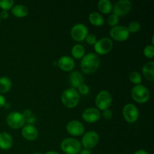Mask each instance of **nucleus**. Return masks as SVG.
I'll return each mask as SVG.
<instances>
[{
    "mask_svg": "<svg viewBox=\"0 0 154 154\" xmlns=\"http://www.w3.org/2000/svg\"><path fill=\"white\" fill-rule=\"evenodd\" d=\"M109 34L114 40L117 42H124L129 37V32L128 31L127 27L122 25H117L116 26L111 27L109 31Z\"/></svg>",
    "mask_w": 154,
    "mask_h": 154,
    "instance_id": "obj_10",
    "label": "nucleus"
},
{
    "mask_svg": "<svg viewBox=\"0 0 154 154\" xmlns=\"http://www.w3.org/2000/svg\"><path fill=\"white\" fill-rule=\"evenodd\" d=\"M99 10L103 14H109L112 11L113 5L110 0H99L97 3Z\"/></svg>",
    "mask_w": 154,
    "mask_h": 154,
    "instance_id": "obj_22",
    "label": "nucleus"
},
{
    "mask_svg": "<svg viewBox=\"0 0 154 154\" xmlns=\"http://www.w3.org/2000/svg\"><path fill=\"white\" fill-rule=\"evenodd\" d=\"M23 115L24 118L27 119V118H29V117H30L32 116V113L31 110L26 109L25 111H23Z\"/></svg>",
    "mask_w": 154,
    "mask_h": 154,
    "instance_id": "obj_33",
    "label": "nucleus"
},
{
    "mask_svg": "<svg viewBox=\"0 0 154 154\" xmlns=\"http://www.w3.org/2000/svg\"><path fill=\"white\" fill-rule=\"evenodd\" d=\"M72 54L75 58L82 59L85 55V48L81 44H76L72 47Z\"/></svg>",
    "mask_w": 154,
    "mask_h": 154,
    "instance_id": "obj_24",
    "label": "nucleus"
},
{
    "mask_svg": "<svg viewBox=\"0 0 154 154\" xmlns=\"http://www.w3.org/2000/svg\"><path fill=\"white\" fill-rule=\"evenodd\" d=\"M6 123L9 127L12 129H20L25 125L26 119L22 113L18 111H12L8 114L6 117Z\"/></svg>",
    "mask_w": 154,
    "mask_h": 154,
    "instance_id": "obj_6",
    "label": "nucleus"
},
{
    "mask_svg": "<svg viewBox=\"0 0 154 154\" xmlns=\"http://www.w3.org/2000/svg\"><path fill=\"white\" fill-rule=\"evenodd\" d=\"M78 154H92L91 151L90 150H87V149H83L80 151V153Z\"/></svg>",
    "mask_w": 154,
    "mask_h": 154,
    "instance_id": "obj_37",
    "label": "nucleus"
},
{
    "mask_svg": "<svg viewBox=\"0 0 154 154\" xmlns=\"http://www.w3.org/2000/svg\"><path fill=\"white\" fill-rule=\"evenodd\" d=\"M35 117H34V116H32V117H29V118L26 119V122H27V124H31V125H33V123L35 122Z\"/></svg>",
    "mask_w": 154,
    "mask_h": 154,
    "instance_id": "obj_35",
    "label": "nucleus"
},
{
    "mask_svg": "<svg viewBox=\"0 0 154 154\" xmlns=\"http://www.w3.org/2000/svg\"><path fill=\"white\" fill-rule=\"evenodd\" d=\"M131 96L138 103H146L150 99V93L145 86L138 84L132 88Z\"/></svg>",
    "mask_w": 154,
    "mask_h": 154,
    "instance_id": "obj_3",
    "label": "nucleus"
},
{
    "mask_svg": "<svg viewBox=\"0 0 154 154\" xmlns=\"http://www.w3.org/2000/svg\"><path fill=\"white\" fill-rule=\"evenodd\" d=\"M86 42L87 44L90 45H94L96 44L97 38H96V36L93 34H88L86 37Z\"/></svg>",
    "mask_w": 154,
    "mask_h": 154,
    "instance_id": "obj_31",
    "label": "nucleus"
},
{
    "mask_svg": "<svg viewBox=\"0 0 154 154\" xmlns=\"http://www.w3.org/2000/svg\"><path fill=\"white\" fill-rule=\"evenodd\" d=\"M88 35V28L84 23H77L72 26L71 29V35L74 40L82 42Z\"/></svg>",
    "mask_w": 154,
    "mask_h": 154,
    "instance_id": "obj_12",
    "label": "nucleus"
},
{
    "mask_svg": "<svg viewBox=\"0 0 154 154\" xmlns=\"http://www.w3.org/2000/svg\"><path fill=\"white\" fill-rule=\"evenodd\" d=\"M66 130L72 136H81L84 134L85 128L81 121L73 120L67 123Z\"/></svg>",
    "mask_w": 154,
    "mask_h": 154,
    "instance_id": "obj_13",
    "label": "nucleus"
},
{
    "mask_svg": "<svg viewBox=\"0 0 154 154\" xmlns=\"http://www.w3.org/2000/svg\"><path fill=\"white\" fill-rule=\"evenodd\" d=\"M99 141V135L96 131H89L84 134L81 139V145L84 149L90 150L96 147Z\"/></svg>",
    "mask_w": 154,
    "mask_h": 154,
    "instance_id": "obj_7",
    "label": "nucleus"
},
{
    "mask_svg": "<svg viewBox=\"0 0 154 154\" xmlns=\"http://www.w3.org/2000/svg\"><path fill=\"white\" fill-rule=\"evenodd\" d=\"M6 103V99L2 94H0V108L5 106Z\"/></svg>",
    "mask_w": 154,
    "mask_h": 154,
    "instance_id": "obj_36",
    "label": "nucleus"
},
{
    "mask_svg": "<svg viewBox=\"0 0 154 154\" xmlns=\"http://www.w3.org/2000/svg\"><path fill=\"white\" fill-rule=\"evenodd\" d=\"M102 114L100 111L96 108L90 107L87 108L83 111L82 113V118L84 119V121L90 123H93L97 122L100 119Z\"/></svg>",
    "mask_w": 154,
    "mask_h": 154,
    "instance_id": "obj_14",
    "label": "nucleus"
},
{
    "mask_svg": "<svg viewBox=\"0 0 154 154\" xmlns=\"http://www.w3.org/2000/svg\"><path fill=\"white\" fill-rule=\"evenodd\" d=\"M100 65L99 56L94 53H89L83 57L81 61V69L84 74H93L97 71Z\"/></svg>",
    "mask_w": 154,
    "mask_h": 154,
    "instance_id": "obj_1",
    "label": "nucleus"
},
{
    "mask_svg": "<svg viewBox=\"0 0 154 154\" xmlns=\"http://www.w3.org/2000/svg\"><path fill=\"white\" fill-rule=\"evenodd\" d=\"M119 21H120L119 17L113 13L109 15V17H108V20H107V22H108V25L111 27L116 26L118 25Z\"/></svg>",
    "mask_w": 154,
    "mask_h": 154,
    "instance_id": "obj_28",
    "label": "nucleus"
},
{
    "mask_svg": "<svg viewBox=\"0 0 154 154\" xmlns=\"http://www.w3.org/2000/svg\"><path fill=\"white\" fill-rule=\"evenodd\" d=\"M61 101L65 107L73 108L77 106L80 101V94L78 90L72 87L65 90L61 95Z\"/></svg>",
    "mask_w": 154,
    "mask_h": 154,
    "instance_id": "obj_2",
    "label": "nucleus"
},
{
    "mask_svg": "<svg viewBox=\"0 0 154 154\" xmlns=\"http://www.w3.org/2000/svg\"><path fill=\"white\" fill-rule=\"evenodd\" d=\"M12 82L8 77H0V93H8L11 89Z\"/></svg>",
    "mask_w": 154,
    "mask_h": 154,
    "instance_id": "obj_23",
    "label": "nucleus"
},
{
    "mask_svg": "<svg viewBox=\"0 0 154 154\" xmlns=\"http://www.w3.org/2000/svg\"><path fill=\"white\" fill-rule=\"evenodd\" d=\"M89 20L93 26H101L105 23V20L102 15L97 11H93L90 14Z\"/></svg>",
    "mask_w": 154,
    "mask_h": 154,
    "instance_id": "obj_21",
    "label": "nucleus"
},
{
    "mask_svg": "<svg viewBox=\"0 0 154 154\" xmlns=\"http://www.w3.org/2000/svg\"><path fill=\"white\" fill-rule=\"evenodd\" d=\"M134 154H149L145 150H138Z\"/></svg>",
    "mask_w": 154,
    "mask_h": 154,
    "instance_id": "obj_38",
    "label": "nucleus"
},
{
    "mask_svg": "<svg viewBox=\"0 0 154 154\" xmlns=\"http://www.w3.org/2000/svg\"><path fill=\"white\" fill-rule=\"evenodd\" d=\"M69 83L72 85V88H78L81 84H84V76L78 71H74L70 74Z\"/></svg>",
    "mask_w": 154,
    "mask_h": 154,
    "instance_id": "obj_18",
    "label": "nucleus"
},
{
    "mask_svg": "<svg viewBox=\"0 0 154 154\" xmlns=\"http://www.w3.org/2000/svg\"><path fill=\"white\" fill-rule=\"evenodd\" d=\"M11 13L17 17H23L29 14V8L25 5H15L11 8Z\"/></svg>",
    "mask_w": 154,
    "mask_h": 154,
    "instance_id": "obj_20",
    "label": "nucleus"
},
{
    "mask_svg": "<svg viewBox=\"0 0 154 154\" xmlns=\"http://www.w3.org/2000/svg\"><path fill=\"white\" fill-rule=\"evenodd\" d=\"M32 154H42V153H40V152H35V153H33Z\"/></svg>",
    "mask_w": 154,
    "mask_h": 154,
    "instance_id": "obj_40",
    "label": "nucleus"
},
{
    "mask_svg": "<svg viewBox=\"0 0 154 154\" xmlns=\"http://www.w3.org/2000/svg\"><path fill=\"white\" fill-rule=\"evenodd\" d=\"M14 5V0H0V8L2 10L8 11Z\"/></svg>",
    "mask_w": 154,
    "mask_h": 154,
    "instance_id": "obj_27",
    "label": "nucleus"
},
{
    "mask_svg": "<svg viewBox=\"0 0 154 154\" xmlns=\"http://www.w3.org/2000/svg\"><path fill=\"white\" fill-rule=\"evenodd\" d=\"M0 21H1V17H0Z\"/></svg>",
    "mask_w": 154,
    "mask_h": 154,
    "instance_id": "obj_41",
    "label": "nucleus"
},
{
    "mask_svg": "<svg viewBox=\"0 0 154 154\" xmlns=\"http://www.w3.org/2000/svg\"><path fill=\"white\" fill-rule=\"evenodd\" d=\"M45 154H60L57 151H54V150H50V151L46 152Z\"/></svg>",
    "mask_w": 154,
    "mask_h": 154,
    "instance_id": "obj_39",
    "label": "nucleus"
},
{
    "mask_svg": "<svg viewBox=\"0 0 154 154\" xmlns=\"http://www.w3.org/2000/svg\"><path fill=\"white\" fill-rule=\"evenodd\" d=\"M78 93L81 95H87L90 93V88H89L88 86L85 84H81V85L78 87Z\"/></svg>",
    "mask_w": 154,
    "mask_h": 154,
    "instance_id": "obj_30",
    "label": "nucleus"
},
{
    "mask_svg": "<svg viewBox=\"0 0 154 154\" xmlns=\"http://www.w3.org/2000/svg\"><path fill=\"white\" fill-rule=\"evenodd\" d=\"M141 29V24H140L139 22L138 21H132L129 23L127 26V29L128 31L129 32V33H135L138 32V31Z\"/></svg>",
    "mask_w": 154,
    "mask_h": 154,
    "instance_id": "obj_26",
    "label": "nucleus"
},
{
    "mask_svg": "<svg viewBox=\"0 0 154 154\" xmlns=\"http://www.w3.org/2000/svg\"><path fill=\"white\" fill-rule=\"evenodd\" d=\"M9 13L8 11L5 10H2L1 12H0V17H1V19L3 18V19H7L8 17Z\"/></svg>",
    "mask_w": 154,
    "mask_h": 154,
    "instance_id": "obj_34",
    "label": "nucleus"
},
{
    "mask_svg": "<svg viewBox=\"0 0 154 154\" xmlns=\"http://www.w3.org/2000/svg\"><path fill=\"white\" fill-rule=\"evenodd\" d=\"M114 44L109 38H102L96 41L94 45V49L96 54L99 55H105L108 54L112 50Z\"/></svg>",
    "mask_w": 154,
    "mask_h": 154,
    "instance_id": "obj_9",
    "label": "nucleus"
},
{
    "mask_svg": "<svg viewBox=\"0 0 154 154\" xmlns=\"http://www.w3.org/2000/svg\"><path fill=\"white\" fill-rule=\"evenodd\" d=\"M81 142L74 138H66L60 144L61 150L66 154H78L81 150Z\"/></svg>",
    "mask_w": 154,
    "mask_h": 154,
    "instance_id": "obj_4",
    "label": "nucleus"
},
{
    "mask_svg": "<svg viewBox=\"0 0 154 154\" xmlns=\"http://www.w3.org/2000/svg\"><path fill=\"white\" fill-rule=\"evenodd\" d=\"M142 73L147 80L153 81L154 80V62L150 61L146 63L142 68Z\"/></svg>",
    "mask_w": 154,
    "mask_h": 154,
    "instance_id": "obj_19",
    "label": "nucleus"
},
{
    "mask_svg": "<svg viewBox=\"0 0 154 154\" xmlns=\"http://www.w3.org/2000/svg\"><path fill=\"white\" fill-rule=\"evenodd\" d=\"M13 146V138L9 133L5 132H0V148L7 150Z\"/></svg>",
    "mask_w": 154,
    "mask_h": 154,
    "instance_id": "obj_17",
    "label": "nucleus"
},
{
    "mask_svg": "<svg viewBox=\"0 0 154 154\" xmlns=\"http://www.w3.org/2000/svg\"><path fill=\"white\" fill-rule=\"evenodd\" d=\"M132 9V2L129 0H119L113 5V14L118 17L127 14Z\"/></svg>",
    "mask_w": 154,
    "mask_h": 154,
    "instance_id": "obj_11",
    "label": "nucleus"
},
{
    "mask_svg": "<svg viewBox=\"0 0 154 154\" xmlns=\"http://www.w3.org/2000/svg\"><path fill=\"white\" fill-rule=\"evenodd\" d=\"M123 116L126 122L133 123L136 122L139 117V111L134 104H126L123 108Z\"/></svg>",
    "mask_w": 154,
    "mask_h": 154,
    "instance_id": "obj_8",
    "label": "nucleus"
},
{
    "mask_svg": "<svg viewBox=\"0 0 154 154\" xmlns=\"http://www.w3.org/2000/svg\"><path fill=\"white\" fill-rule=\"evenodd\" d=\"M129 81L132 83L135 84V85H138V84H141L142 82V78H141V74L138 72L136 71H133V72H131L129 74Z\"/></svg>",
    "mask_w": 154,
    "mask_h": 154,
    "instance_id": "obj_25",
    "label": "nucleus"
},
{
    "mask_svg": "<svg viewBox=\"0 0 154 154\" xmlns=\"http://www.w3.org/2000/svg\"><path fill=\"white\" fill-rule=\"evenodd\" d=\"M58 66L65 72H70L75 68V62L72 57L69 56H63L57 61Z\"/></svg>",
    "mask_w": 154,
    "mask_h": 154,
    "instance_id": "obj_16",
    "label": "nucleus"
},
{
    "mask_svg": "<svg viewBox=\"0 0 154 154\" xmlns=\"http://www.w3.org/2000/svg\"><path fill=\"white\" fill-rule=\"evenodd\" d=\"M21 134L25 139L28 141H34L38 136V131L34 125L26 124L22 127Z\"/></svg>",
    "mask_w": 154,
    "mask_h": 154,
    "instance_id": "obj_15",
    "label": "nucleus"
},
{
    "mask_svg": "<svg viewBox=\"0 0 154 154\" xmlns=\"http://www.w3.org/2000/svg\"><path fill=\"white\" fill-rule=\"evenodd\" d=\"M102 116H103L104 118L106 119V120H110V119L112 118L113 113L110 109H107V110H105V111H103Z\"/></svg>",
    "mask_w": 154,
    "mask_h": 154,
    "instance_id": "obj_32",
    "label": "nucleus"
},
{
    "mask_svg": "<svg viewBox=\"0 0 154 154\" xmlns=\"http://www.w3.org/2000/svg\"><path fill=\"white\" fill-rule=\"evenodd\" d=\"M113 98L111 93L107 90H102L96 95V108L99 111H105L108 109L112 104Z\"/></svg>",
    "mask_w": 154,
    "mask_h": 154,
    "instance_id": "obj_5",
    "label": "nucleus"
},
{
    "mask_svg": "<svg viewBox=\"0 0 154 154\" xmlns=\"http://www.w3.org/2000/svg\"><path fill=\"white\" fill-rule=\"evenodd\" d=\"M144 55L147 58H153L154 57V47L153 45H148L144 48Z\"/></svg>",
    "mask_w": 154,
    "mask_h": 154,
    "instance_id": "obj_29",
    "label": "nucleus"
}]
</instances>
